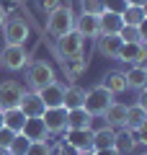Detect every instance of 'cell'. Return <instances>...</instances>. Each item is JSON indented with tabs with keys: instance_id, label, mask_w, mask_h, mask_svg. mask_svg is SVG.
Segmentation results:
<instances>
[{
	"instance_id": "obj_24",
	"label": "cell",
	"mask_w": 147,
	"mask_h": 155,
	"mask_svg": "<svg viewBox=\"0 0 147 155\" xmlns=\"http://www.w3.org/2000/svg\"><path fill=\"white\" fill-rule=\"evenodd\" d=\"M21 134H23L26 140H31V142H36V140H47V142H49V134H47V129H44L41 116H39V119H26Z\"/></svg>"
},
{
	"instance_id": "obj_34",
	"label": "cell",
	"mask_w": 147,
	"mask_h": 155,
	"mask_svg": "<svg viewBox=\"0 0 147 155\" xmlns=\"http://www.w3.org/2000/svg\"><path fill=\"white\" fill-rule=\"evenodd\" d=\"M39 5H41L44 13H52V11H57L62 5V0H39Z\"/></svg>"
},
{
	"instance_id": "obj_35",
	"label": "cell",
	"mask_w": 147,
	"mask_h": 155,
	"mask_svg": "<svg viewBox=\"0 0 147 155\" xmlns=\"http://www.w3.org/2000/svg\"><path fill=\"white\" fill-rule=\"evenodd\" d=\"M5 21H8V11H5L3 5H0V28L5 26Z\"/></svg>"
},
{
	"instance_id": "obj_41",
	"label": "cell",
	"mask_w": 147,
	"mask_h": 155,
	"mask_svg": "<svg viewBox=\"0 0 147 155\" xmlns=\"http://www.w3.org/2000/svg\"><path fill=\"white\" fill-rule=\"evenodd\" d=\"M139 155H147V153H139Z\"/></svg>"
},
{
	"instance_id": "obj_38",
	"label": "cell",
	"mask_w": 147,
	"mask_h": 155,
	"mask_svg": "<svg viewBox=\"0 0 147 155\" xmlns=\"http://www.w3.org/2000/svg\"><path fill=\"white\" fill-rule=\"evenodd\" d=\"M77 155H96V150H80Z\"/></svg>"
},
{
	"instance_id": "obj_4",
	"label": "cell",
	"mask_w": 147,
	"mask_h": 155,
	"mask_svg": "<svg viewBox=\"0 0 147 155\" xmlns=\"http://www.w3.org/2000/svg\"><path fill=\"white\" fill-rule=\"evenodd\" d=\"M111 101H114V96L109 93V91L103 88V85H93V88L85 91V101H83V109L88 111L90 116H103V111L111 106Z\"/></svg>"
},
{
	"instance_id": "obj_20",
	"label": "cell",
	"mask_w": 147,
	"mask_h": 155,
	"mask_svg": "<svg viewBox=\"0 0 147 155\" xmlns=\"http://www.w3.org/2000/svg\"><path fill=\"white\" fill-rule=\"evenodd\" d=\"M121 26H124V21H121V16L119 13H101L98 16V31L103 34V36H114V34H119L121 31ZM98 34V36H101Z\"/></svg>"
},
{
	"instance_id": "obj_18",
	"label": "cell",
	"mask_w": 147,
	"mask_h": 155,
	"mask_svg": "<svg viewBox=\"0 0 147 155\" xmlns=\"http://www.w3.org/2000/svg\"><path fill=\"white\" fill-rule=\"evenodd\" d=\"M98 85H103L106 91H109L111 96H121L126 91V78H124V70H111L103 75V80Z\"/></svg>"
},
{
	"instance_id": "obj_2",
	"label": "cell",
	"mask_w": 147,
	"mask_h": 155,
	"mask_svg": "<svg viewBox=\"0 0 147 155\" xmlns=\"http://www.w3.org/2000/svg\"><path fill=\"white\" fill-rule=\"evenodd\" d=\"M75 16L77 13L72 11L67 3H62L57 11L47 13V34H52V36H62V34H67L72 26H75Z\"/></svg>"
},
{
	"instance_id": "obj_14",
	"label": "cell",
	"mask_w": 147,
	"mask_h": 155,
	"mask_svg": "<svg viewBox=\"0 0 147 155\" xmlns=\"http://www.w3.org/2000/svg\"><path fill=\"white\" fill-rule=\"evenodd\" d=\"M75 28L77 34H80L83 39H98V16H85V13H80V16H75Z\"/></svg>"
},
{
	"instance_id": "obj_23",
	"label": "cell",
	"mask_w": 147,
	"mask_h": 155,
	"mask_svg": "<svg viewBox=\"0 0 147 155\" xmlns=\"http://www.w3.org/2000/svg\"><path fill=\"white\" fill-rule=\"evenodd\" d=\"M93 119L96 116H90L83 106L80 109H70L67 111V129H90Z\"/></svg>"
},
{
	"instance_id": "obj_31",
	"label": "cell",
	"mask_w": 147,
	"mask_h": 155,
	"mask_svg": "<svg viewBox=\"0 0 147 155\" xmlns=\"http://www.w3.org/2000/svg\"><path fill=\"white\" fill-rule=\"evenodd\" d=\"M26 155H52V147H49V142H47V140H36V142H31V145H28Z\"/></svg>"
},
{
	"instance_id": "obj_17",
	"label": "cell",
	"mask_w": 147,
	"mask_h": 155,
	"mask_svg": "<svg viewBox=\"0 0 147 155\" xmlns=\"http://www.w3.org/2000/svg\"><path fill=\"white\" fill-rule=\"evenodd\" d=\"M88 70V54H77V57H70V60L62 62V72L70 83H75L77 78Z\"/></svg>"
},
{
	"instance_id": "obj_11",
	"label": "cell",
	"mask_w": 147,
	"mask_h": 155,
	"mask_svg": "<svg viewBox=\"0 0 147 155\" xmlns=\"http://www.w3.org/2000/svg\"><path fill=\"white\" fill-rule=\"evenodd\" d=\"M39 98H41V104L47 106V109H54V106H62V98H65V85L60 83V80H54V83L44 85L41 91H36Z\"/></svg>"
},
{
	"instance_id": "obj_16",
	"label": "cell",
	"mask_w": 147,
	"mask_h": 155,
	"mask_svg": "<svg viewBox=\"0 0 147 155\" xmlns=\"http://www.w3.org/2000/svg\"><path fill=\"white\" fill-rule=\"evenodd\" d=\"M65 140L62 142L72 145L75 150H93L90 147V140H93V132L90 129H65Z\"/></svg>"
},
{
	"instance_id": "obj_6",
	"label": "cell",
	"mask_w": 147,
	"mask_h": 155,
	"mask_svg": "<svg viewBox=\"0 0 147 155\" xmlns=\"http://www.w3.org/2000/svg\"><path fill=\"white\" fill-rule=\"evenodd\" d=\"M0 65L11 72H18L28 65V49L23 44H5L0 52Z\"/></svg>"
},
{
	"instance_id": "obj_15",
	"label": "cell",
	"mask_w": 147,
	"mask_h": 155,
	"mask_svg": "<svg viewBox=\"0 0 147 155\" xmlns=\"http://www.w3.org/2000/svg\"><path fill=\"white\" fill-rule=\"evenodd\" d=\"M124 78H126V88H132V91H145V85H147V67L145 65H129L124 70Z\"/></svg>"
},
{
	"instance_id": "obj_28",
	"label": "cell",
	"mask_w": 147,
	"mask_h": 155,
	"mask_svg": "<svg viewBox=\"0 0 147 155\" xmlns=\"http://www.w3.org/2000/svg\"><path fill=\"white\" fill-rule=\"evenodd\" d=\"M23 124H26V116H23V111L18 109V106L16 109H5L3 111V127H8L11 132L18 134L23 129Z\"/></svg>"
},
{
	"instance_id": "obj_22",
	"label": "cell",
	"mask_w": 147,
	"mask_h": 155,
	"mask_svg": "<svg viewBox=\"0 0 147 155\" xmlns=\"http://www.w3.org/2000/svg\"><path fill=\"white\" fill-rule=\"evenodd\" d=\"M106 124L111 129H121L126 124V104H119V101H111V106L103 111Z\"/></svg>"
},
{
	"instance_id": "obj_32",
	"label": "cell",
	"mask_w": 147,
	"mask_h": 155,
	"mask_svg": "<svg viewBox=\"0 0 147 155\" xmlns=\"http://www.w3.org/2000/svg\"><path fill=\"white\" fill-rule=\"evenodd\" d=\"M103 8H106V13H124V8H126V0H103Z\"/></svg>"
},
{
	"instance_id": "obj_33",
	"label": "cell",
	"mask_w": 147,
	"mask_h": 155,
	"mask_svg": "<svg viewBox=\"0 0 147 155\" xmlns=\"http://www.w3.org/2000/svg\"><path fill=\"white\" fill-rule=\"evenodd\" d=\"M13 137H16V132H11L8 127H0V150H8Z\"/></svg>"
},
{
	"instance_id": "obj_9",
	"label": "cell",
	"mask_w": 147,
	"mask_h": 155,
	"mask_svg": "<svg viewBox=\"0 0 147 155\" xmlns=\"http://www.w3.org/2000/svg\"><path fill=\"white\" fill-rule=\"evenodd\" d=\"M116 60L124 65H145L147 60V44H121Z\"/></svg>"
},
{
	"instance_id": "obj_30",
	"label": "cell",
	"mask_w": 147,
	"mask_h": 155,
	"mask_svg": "<svg viewBox=\"0 0 147 155\" xmlns=\"http://www.w3.org/2000/svg\"><path fill=\"white\" fill-rule=\"evenodd\" d=\"M103 11V0H80V13L85 16H101Z\"/></svg>"
},
{
	"instance_id": "obj_7",
	"label": "cell",
	"mask_w": 147,
	"mask_h": 155,
	"mask_svg": "<svg viewBox=\"0 0 147 155\" xmlns=\"http://www.w3.org/2000/svg\"><path fill=\"white\" fill-rule=\"evenodd\" d=\"M23 93H26V88H23L18 80H3V83H0V111L16 109V106L21 104Z\"/></svg>"
},
{
	"instance_id": "obj_39",
	"label": "cell",
	"mask_w": 147,
	"mask_h": 155,
	"mask_svg": "<svg viewBox=\"0 0 147 155\" xmlns=\"http://www.w3.org/2000/svg\"><path fill=\"white\" fill-rule=\"evenodd\" d=\"M0 127H3V111H0Z\"/></svg>"
},
{
	"instance_id": "obj_37",
	"label": "cell",
	"mask_w": 147,
	"mask_h": 155,
	"mask_svg": "<svg viewBox=\"0 0 147 155\" xmlns=\"http://www.w3.org/2000/svg\"><path fill=\"white\" fill-rule=\"evenodd\" d=\"M147 0H126V5H145Z\"/></svg>"
},
{
	"instance_id": "obj_26",
	"label": "cell",
	"mask_w": 147,
	"mask_h": 155,
	"mask_svg": "<svg viewBox=\"0 0 147 155\" xmlns=\"http://www.w3.org/2000/svg\"><path fill=\"white\" fill-rule=\"evenodd\" d=\"M116 36L121 39V44H145V23L142 26H121V31L116 34Z\"/></svg>"
},
{
	"instance_id": "obj_1",
	"label": "cell",
	"mask_w": 147,
	"mask_h": 155,
	"mask_svg": "<svg viewBox=\"0 0 147 155\" xmlns=\"http://www.w3.org/2000/svg\"><path fill=\"white\" fill-rule=\"evenodd\" d=\"M54 80H57V72H54V67L49 65V62L34 60L31 65H26V85H28V91H41L44 85L54 83Z\"/></svg>"
},
{
	"instance_id": "obj_27",
	"label": "cell",
	"mask_w": 147,
	"mask_h": 155,
	"mask_svg": "<svg viewBox=\"0 0 147 155\" xmlns=\"http://www.w3.org/2000/svg\"><path fill=\"white\" fill-rule=\"evenodd\" d=\"M121 21L124 26H142L147 21V8L145 5H126L121 13Z\"/></svg>"
},
{
	"instance_id": "obj_8",
	"label": "cell",
	"mask_w": 147,
	"mask_h": 155,
	"mask_svg": "<svg viewBox=\"0 0 147 155\" xmlns=\"http://www.w3.org/2000/svg\"><path fill=\"white\" fill-rule=\"evenodd\" d=\"M41 122L47 134H62L67 129V109L65 106H54V109H44Z\"/></svg>"
},
{
	"instance_id": "obj_29",
	"label": "cell",
	"mask_w": 147,
	"mask_h": 155,
	"mask_svg": "<svg viewBox=\"0 0 147 155\" xmlns=\"http://www.w3.org/2000/svg\"><path fill=\"white\" fill-rule=\"evenodd\" d=\"M28 145H31V140H26L21 132H18L16 137L11 140V145H8V155H26Z\"/></svg>"
},
{
	"instance_id": "obj_19",
	"label": "cell",
	"mask_w": 147,
	"mask_h": 155,
	"mask_svg": "<svg viewBox=\"0 0 147 155\" xmlns=\"http://www.w3.org/2000/svg\"><path fill=\"white\" fill-rule=\"evenodd\" d=\"M96 49H98V54L101 57H106V60H116V54H119V49H121V39L116 36H101L96 39Z\"/></svg>"
},
{
	"instance_id": "obj_3",
	"label": "cell",
	"mask_w": 147,
	"mask_h": 155,
	"mask_svg": "<svg viewBox=\"0 0 147 155\" xmlns=\"http://www.w3.org/2000/svg\"><path fill=\"white\" fill-rule=\"evenodd\" d=\"M54 52H57V57H60V62L70 60V57H77V54H83V52H85V39H83L75 28H70L67 34L57 36Z\"/></svg>"
},
{
	"instance_id": "obj_36",
	"label": "cell",
	"mask_w": 147,
	"mask_h": 155,
	"mask_svg": "<svg viewBox=\"0 0 147 155\" xmlns=\"http://www.w3.org/2000/svg\"><path fill=\"white\" fill-rule=\"evenodd\" d=\"M96 155H119V153L114 147H109V150H96Z\"/></svg>"
},
{
	"instance_id": "obj_21",
	"label": "cell",
	"mask_w": 147,
	"mask_h": 155,
	"mask_svg": "<svg viewBox=\"0 0 147 155\" xmlns=\"http://www.w3.org/2000/svg\"><path fill=\"white\" fill-rule=\"evenodd\" d=\"M90 132H93V140H90V147L93 150H109V147H114L116 129H111L109 124H103V127H98V129H90Z\"/></svg>"
},
{
	"instance_id": "obj_25",
	"label": "cell",
	"mask_w": 147,
	"mask_h": 155,
	"mask_svg": "<svg viewBox=\"0 0 147 155\" xmlns=\"http://www.w3.org/2000/svg\"><path fill=\"white\" fill-rule=\"evenodd\" d=\"M83 101H85V88H80L77 83H70L65 88V98H62V106H65L67 111L70 109H80Z\"/></svg>"
},
{
	"instance_id": "obj_5",
	"label": "cell",
	"mask_w": 147,
	"mask_h": 155,
	"mask_svg": "<svg viewBox=\"0 0 147 155\" xmlns=\"http://www.w3.org/2000/svg\"><path fill=\"white\" fill-rule=\"evenodd\" d=\"M3 31V41L5 44H23L26 47V41H28V36H31V26H28L23 18H18V16H8V21H5V26L0 28Z\"/></svg>"
},
{
	"instance_id": "obj_10",
	"label": "cell",
	"mask_w": 147,
	"mask_h": 155,
	"mask_svg": "<svg viewBox=\"0 0 147 155\" xmlns=\"http://www.w3.org/2000/svg\"><path fill=\"white\" fill-rule=\"evenodd\" d=\"M18 109L23 111V116H26V119H39V116L44 114V109H47V106L41 104V98H39L36 91H26V93H23V98H21V104H18Z\"/></svg>"
},
{
	"instance_id": "obj_13",
	"label": "cell",
	"mask_w": 147,
	"mask_h": 155,
	"mask_svg": "<svg viewBox=\"0 0 147 155\" xmlns=\"http://www.w3.org/2000/svg\"><path fill=\"white\" fill-rule=\"evenodd\" d=\"M126 129H132V132H137V129H142V127H147V106L145 104H132V106H126V124H124Z\"/></svg>"
},
{
	"instance_id": "obj_12",
	"label": "cell",
	"mask_w": 147,
	"mask_h": 155,
	"mask_svg": "<svg viewBox=\"0 0 147 155\" xmlns=\"http://www.w3.org/2000/svg\"><path fill=\"white\" fill-rule=\"evenodd\" d=\"M137 134L132 132V129H126V127H121V129H116V137H114V150L119 155H129V153H134L137 150Z\"/></svg>"
},
{
	"instance_id": "obj_40",
	"label": "cell",
	"mask_w": 147,
	"mask_h": 155,
	"mask_svg": "<svg viewBox=\"0 0 147 155\" xmlns=\"http://www.w3.org/2000/svg\"><path fill=\"white\" fill-rule=\"evenodd\" d=\"M0 155H8V150H0Z\"/></svg>"
}]
</instances>
